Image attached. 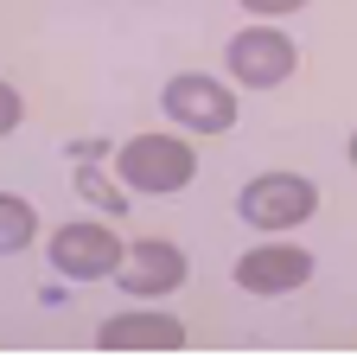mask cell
Segmentation results:
<instances>
[{
    "label": "cell",
    "instance_id": "8992f818",
    "mask_svg": "<svg viewBox=\"0 0 357 364\" xmlns=\"http://www.w3.org/2000/svg\"><path fill=\"white\" fill-rule=\"evenodd\" d=\"M115 288L134 294V301H166V294H179V288H185V250H179L172 237H141V243H128V256H121V269H115Z\"/></svg>",
    "mask_w": 357,
    "mask_h": 364
},
{
    "label": "cell",
    "instance_id": "7a4b0ae2",
    "mask_svg": "<svg viewBox=\"0 0 357 364\" xmlns=\"http://www.w3.org/2000/svg\"><path fill=\"white\" fill-rule=\"evenodd\" d=\"M236 211L256 230H294V224H307L319 211V186L307 173H256L236 192Z\"/></svg>",
    "mask_w": 357,
    "mask_h": 364
},
{
    "label": "cell",
    "instance_id": "9c48e42d",
    "mask_svg": "<svg viewBox=\"0 0 357 364\" xmlns=\"http://www.w3.org/2000/svg\"><path fill=\"white\" fill-rule=\"evenodd\" d=\"M32 237H38V211H32V198H19V192H0V256H19V250H32Z\"/></svg>",
    "mask_w": 357,
    "mask_h": 364
},
{
    "label": "cell",
    "instance_id": "52a82bcc",
    "mask_svg": "<svg viewBox=\"0 0 357 364\" xmlns=\"http://www.w3.org/2000/svg\"><path fill=\"white\" fill-rule=\"evenodd\" d=\"M313 282V256L300 243H256L249 256H236V288L243 294H294Z\"/></svg>",
    "mask_w": 357,
    "mask_h": 364
},
{
    "label": "cell",
    "instance_id": "3957f363",
    "mask_svg": "<svg viewBox=\"0 0 357 364\" xmlns=\"http://www.w3.org/2000/svg\"><path fill=\"white\" fill-rule=\"evenodd\" d=\"M224 64L243 90H275L300 70V45L281 32V26H243L230 45H224Z\"/></svg>",
    "mask_w": 357,
    "mask_h": 364
},
{
    "label": "cell",
    "instance_id": "8fae6325",
    "mask_svg": "<svg viewBox=\"0 0 357 364\" xmlns=\"http://www.w3.org/2000/svg\"><path fill=\"white\" fill-rule=\"evenodd\" d=\"M19 122H26V96H19V90L0 77V134H13Z\"/></svg>",
    "mask_w": 357,
    "mask_h": 364
},
{
    "label": "cell",
    "instance_id": "7c38bea8",
    "mask_svg": "<svg viewBox=\"0 0 357 364\" xmlns=\"http://www.w3.org/2000/svg\"><path fill=\"white\" fill-rule=\"evenodd\" d=\"M243 6H249L256 19H281V13H300L307 0H243Z\"/></svg>",
    "mask_w": 357,
    "mask_h": 364
},
{
    "label": "cell",
    "instance_id": "5b68a950",
    "mask_svg": "<svg viewBox=\"0 0 357 364\" xmlns=\"http://www.w3.org/2000/svg\"><path fill=\"white\" fill-rule=\"evenodd\" d=\"M128 243L109 224H57L51 230V269L64 282H115Z\"/></svg>",
    "mask_w": 357,
    "mask_h": 364
},
{
    "label": "cell",
    "instance_id": "5bb4252c",
    "mask_svg": "<svg viewBox=\"0 0 357 364\" xmlns=\"http://www.w3.org/2000/svg\"><path fill=\"white\" fill-rule=\"evenodd\" d=\"M345 154H351V166H357V134H351V147H345Z\"/></svg>",
    "mask_w": 357,
    "mask_h": 364
},
{
    "label": "cell",
    "instance_id": "ba28073f",
    "mask_svg": "<svg viewBox=\"0 0 357 364\" xmlns=\"http://www.w3.org/2000/svg\"><path fill=\"white\" fill-rule=\"evenodd\" d=\"M102 352H179L185 346V320H172L166 307H121L102 320L96 333Z\"/></svg>",
    "mask_w": 357,
    "mask_h": 364
},
{
    "label": "cell",
    "instance_id": "6da1fadb",
    "mask_svg": "<svg viewBox=\"0 0 357 364\" xmlns=\"http://www.w3.org/2000/svg\"><path fill=\"white\" fill-rule=\"evenodd\" d=\"M115 173L141 198H172V192H185L198 179V154L179 134H128L115 147Z\"/></svg>",
    "mask_w": 357,
    "mask_h": 364
},
{
    "label": "cell",
    "instance_id": "4fadbf2b",
    "mask_svg": "<svg viewBox=\"0 0 357 364\" xmlns=\"http://www.w3.org/2000/svg\"><path fill=\"white\" fill-rule=\"evenodd\" d=\"M70 154H77V160H102V154H109V141H70Z\"/></svg>",
    "mask_w": 357,
    "mask_h": 364
},
{
    "label": "cell",
    "instance_id": "30bf717a",
    "mask_svg": "<svg viewBox=\"0 0 357 364\" xmlns=\"http://www.w3.org/2000/svg\"><path fill=\"white\" fill-rule=\"evenodd\" d=\"M77 198H83V205H96V211H109V218H121V211H128V186L102 179V173H96V160H77Z\"/></svg>",
    "mask_w": 357,
    "mask_h": 364
},
{
    "label": "cell",
    "instance_id": "277c9868",
    "mask_svg": "<svg viewBox=\"0 0 357 364\" xmlns=\"http://www.w3.org/2000/svg\"><path fill=\"white\" fill-rule=\"evenodd\" d=\"M160 109H166L179 128H192V134H230V128H236V90L217 83V77H204V70L166 77Z\"/></svg>",
    "mask_w": 357,
    "mask_h": 364
}]
</instances>
